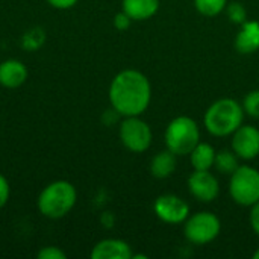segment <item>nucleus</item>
Listing matches in <instances>:
<instances>
[{"instance_id": "f257e3e1", "label": "nucleus", "mask_w": 259, "mask_h": 259, "mask_svg": "<svg viewBox=\"0 0 259 259\" xmlns=\"http://www.w3.org/2000/svg\"><path fill=\"white\" fill-rule=\"evenodd\" d=\"M108 96L112 109L120 117L141 115L150 105L152 85L144 73L127 68L114 76Z\"/></svg>"}, {"instance_id": "f03ea898", "label": "nucleus", "mask_w": 259, "mask_h": 259, "mask_svg": "<svg viewBox=\"0 0 259 259\" xmlns=\"http://www.w3.org/2000/svg\"><path fill=\"white\" fill-rule=\"evenodd\" d=\"M244 115L240 102L231 97H223L209 105L203 115V124L211 135L228 137L243 124Z\"/></svg>"}, {"instance_id": "7ed1b4c3", "label": "nucleus", "mask_w": 259, "mask_h": 259, "mask_svg": "<svg viewBox=\"0 0 259 259\" xmlns=\"http://www.w3.org/2000/svg\"><path fill=\"white\" fill-rule=\"evenodd\" d=\"M77 202V191L68 181H55L42 188L36 199V206L41 215L58 220L65 217Z\"/></svg>"}, {"instance_id": "20e7f679", "label": "nucleus", "mask_w": 259, "mask_h": 259, "mask_svg": "<svg viewBox=\"0 0 259 259\" xmlns=\"http://www.w3.org/2000/svg\"><path fill=\"white\" fill-rule=\"evenodd\" d=\"M165 146L176 156L190 155V152L200 143V131L191 117H175L165 129Z\"/></svg>"}, {"instance_id": "39448f33", "label": "nucleus", "mask_w": 259, "mask_h": 259, "mask_svg": "<svg viewBox=\"0 0 259 259\" xmlns=\"http://www.w3.org/2000/svg\"><path fill=\"white\" fill-rule=\"evenodd\" d=\"M229 194L240 206H252L259 200V171L250 165H240L229 179Z\"/></svg>"}, {"instance_id": "423d86ee", "label": "nucleus", "mask_w": 259, "mask_h": 259, "mask_svg": "<svg viewBox=\"0 0 259 259\" xmlns=\"http://www.w3.org/2000/svg\"><path fill=\"white\" fill-rule=\"evenodd\" d=\"M121 144L132 153H144L153 140L150 126L140 115L123 117L118 129Z\"/></svg>"}, {"instance_id": "0eeeda50", "label": "nucleus", "mask_w": 259, "mask_h": 259, "mask_svg": "<svg viewBox=\"0 0 259 259\" xmlns=\"http://www.w3.org/2000/svg\"><path fill=\"white\" fill-rule=\"evenodd\" d=\"M220 231L222 222L212 212H197L184 222L185 238L193 244H208L220 235Z\"/></svg>"}, {"instance_id": "6e6552de", "label": "nucleus", "mask_w": 259, "mask_h": 259, "mask_svg": "<svg viewBox=\"0 0 259 259\" xmlns=\"http://www.w3.org/2000/svg\"><path fill=\"white\" fill-rule=\"evenodd\" d=\"M156 217L167 225H181L190 215V205L176 194H162L153 203Z\"/></svg>"}, {"instance_id": "1a4fd4ad", "label": "nucleus", "mask_w": 259, "mask_h": 259, "mask_svg": "<svg viewBox=\"0 0 259 259\" xmlns=\"http://www.w3.org/2000/svg\"><path fill=\"white\" fill-rule=\"evenodd\" d=\"M188 190L196 200L209 203L219 197L220 184L211 170H194L188 178Z\"/></svg>"}, {"instance_id": "9d476101", "label": "nucleus", "mask_w": 259, "mask_h": 259, "mask_svg": "<svg viewBox=\"0 0 259 259\" xmlns=\"http://www.w3.org/2000/svg\"><path fill=\"white\" fill-rule=\"evenodd\" d=\"M232 150L240 159H253L259 155V129L252 124H241L232 135Z\"/></svg>"}, {"instance_id": "9b49d317", "label": "nucleus", "mask_w": 259, "mask_h": 259, "mask_svg": "<svg viewBox=\"0 0 259 259\" xmlns=\"http://www.w3.org/2000/svg\"><path fill=\"white\" fill-rule=\"evenodd\" d=\"M132 247L117 238H106L94 244L91 249V259H132Z\"/></svg>"}, {"instance_id": "f8f14e48", "label": "nucleus", "mask_w": 259, "mask_h": 259, "mask_svg": "<svg viewBox=\"0 0 259 259\" xmlns=\"http://www.w3.org/2000/svg\"><path fill=\"white\" fill-rule=\"evenodd\" d=\"M29 71L24 62L18 59H6L0 62V85L8 90L20 88L27 80Z\"/></svg>"}, {"instance_id": "ddd939ff", "label": "nucleus", "mask_w": 259, "mask_h": 259, "mask_svg": "<svg viewBox=\"0 0 259 259\" xmlns=\"http://www.w3.org/2000/svg\"><path fill=\"white\" fill-rule=\"evenodd\" d=\"M235 49L241 55H252L259 50V21L255 20H246L234 42Z\"/></svg>"}, {"instance_id": "4468645a", "label": "nucleus", "mask_w": 259, "mask_h": 259, "mask_svg": "<svg viewBox=\"0 0 259 259\" xmlns=\"http://www.w3.org/2000/svg\"><path fill=\"white\" fill-rule=\"evenodd\" d=\"M159 9V0H123L121 11H124L132 21H144L152 18Z\"/></svg>"}, {"instance_id": "2eb2a0df", "label": "nucleus", "mask_w": 259, "mask_h": 259, "mask_svg": "<svg viewBox=\"0 0 259 259\" xmlns=\"http://www.w3.org/2000/svg\"><path fill=\"white\" fill-rule=\"evenodd\" d=\"M176 155L173 152L162 150L159 153H156L150 162V173L153 175V178L156 179H167L173 175V171L176 170Z\"/></svg>"}, {"instance_id": "dca6fc26", "label": "nucleus", "mask_w": 259, "mask_h": 259, "mask_svg": "<svg viewBox=\"0 0 259 259\" xmlns=\"http://www.w3.org/2000/svg\"><path fill=\"white\" fill-rule=\"evenodd\" d=\"M215 149L208 143H199L190 152V161L194 170H211L215 162Z\"/></svg>"}, {"instance_id": "f3484780", "label": "nucleus", "mask_w": 259, "mask_h": 259, "mask_svg": "<svg viewBox=\"0 0 259 259\" xmlns=\"http://www.w3.org/2000/svg\"><path fill=\"white\" fill-rule=\"evenodd\" d=\"M238 156L235 155L234 150H222L215 153V162L214 167L217 168V171L223 173V175H232L238 167Z\"/></svg>"}, {"instance_id": "a211bd4d", "label": "nucleus", "mask_w": 259, "mask_h": 259, "mask_svg": "<svg viewBox=\"0 0 259 259\" xmlns=\"http://www.w3.org/2000/svg\"><path fill=\"white\" fill-rule=\"evenodd\" d=\"M228 0H194V8L203 17H215L226 9Z\"/></svg>"}, {"instance_id": "6ab92c4d", "label": "nucleus", "mask_w": 259, "mask_h": 259, "mask_svg": "<svg viewBox=\"0 0 259 259\" xmlns=\"http://www.w3.org/2000/svg\"><path fill=\"white\" fill-rule=\"evenodd\" d=\"M226 15L231 23L234 24H243L247 20V9L241 2H232L226 5Z\"/></svg>"}, {"instance_id": "aec40b11", "label": "nucleus", "mask_w": 259, "mask_h": 259, "mask_svg": "<svg viewBox=\"0 0 259 259\" xmlns=\"http://www.w3.org/2000/svg\"><path fill=\"white\" fill-rule=\"evenodd\" d=\"M42 42H44V32L39 27L30 29L29 32L23 35V39H21V46L26 50H36Z\"/></svg>"}, {"instance_id": "412c9836", "label": "nucleus", "mask_w": 259, "mask_h": 259, "mask_svg": "<svg viewBox=\"0 0 259 259\" xmlns=\"http://www.w3.org/2000/svg\"><path fill=\"white\" fill-rule=\"evenodd\" d=\"M244 114L252 117V118H259V90H253L247 93L243 99L241 103Z\"/></svg>"}, {"instance_id": "4be33fe9", "label": "nucleus", "mask_w": 259, "mask_h": 259, "mask_svg": "<svg viewBox=\"0 0 259 259\" xmlns=\"http://www.w3.org/2000/svg\"><path fill=\"white\" fill-rule=\"evenodd\" d=\"M38 259H65L67 255L65 252L61 249V247H56V246H47V247H42L38 253H36Z\"/></svg>"}, {"instance_id": "5701e85b", "label": "nucleus", "mask_w": 259, "mask_h": 259, "mask_svg": "<svg viewBox=\"0 0 259 259\" xmlns=\"http://www.w3.org/2000/svg\"><path fill=\"white\" fill-rule=\"evenodd\" d=\"M132 24V18L124 12V11H120L115 17H114V26L115 29L118 30H127Z\"/></svg>"}, {"instance_id": "b1692460", "label": "nucleus", "mask_w": 259, "mask_h": 259, "mask_svg": "<svg viewBox=\"0 0 259 259\" xmlns=\"http://www.w3.org/2000/svg\"><path fill=\"white\" fill-rule=\"evenodd\" d=\"M11 197V187H9V182L8 179L0 173V209L8 203Z\"/></svg>"}, {"instance_id": "393cba45", "label": "nucleus", "mask_w": 259, "mask_h": 259, "mask_svg": "<svg viewBox=\"0 0 259 259\" xmlns=\"http://www.w3.org/2000/svg\"><path fill=\"white\" fill-rule=\"evenodd\" d=\"M250 214H249V222H250V226L253 229V232L259 237V200L250 206Z\"/></svg>"}, {"instance_id": "a878e982", "label": "nucleus", "mask_w": 259, "mask_h": 259, "mask_svg": "<svg viewBox=\"0 0 259 259\" xmlns=\"http://www.w3.org/2000/svg\"><path fill=\"white\" fill-rule=\"evenodd\" d=\"M52 8L59 9V11H65V9H71L79 0H46Z\"/></svg>"}, {"instance_id": "bb28decb", "label": "nucleus", "mask_w": 259, "mask_h": 259, "mask_svg": "<svg viewBox=\"0 0 259 259\" xmlns=\"http://www.w3.org/2000/svg\"><path fill=\"white\" fill-rule=\"evenodd\" d=\"M253 259H259V247L255 250V253H253Z\"/></svg>"}]
</instances>
